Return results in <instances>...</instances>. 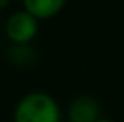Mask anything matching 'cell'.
<instances>
[{
	"label": "cell",
	"mask_w": 124,
	"mask_h": 122,
	"mask_svg": "<svg viewBox=\"0 0 124 122\" xmlns=\"http://www.w3.org/2000/svg\"><path fill=\"white\" fill-rule=\"evenodd\" d=\"M16 122H58L60 111L55 100L47 94L33 92L19 102L14 113Z\"/></svg>",
	"instance_id": "1"
},
{
	"label": "cell",
	"mask_w": 124,
	"mask_h": 122,
	"mask_svg": "<svg viewBox=\"0 0 124 122\" xmlns=\"http://www.w3.org/2000/svg\"><path fill=\"white\" fill-rule=\"evenodd\" d=\"M36 17L27 11H19L13 14L6 22V34L9 39L17 44H24L30 41L36 34Z\"/></svg>",
	"instance_id": "2"
},
{
	"label": "cell",
	"mask_w": 124,
	"mask_h": 122,
	"mask_svg": "<svg viewBox=\"0 0 124 122\" xmlns=\"http://www.w3.org/2000/svg\"><path fill=\"white\" fill-rule=\"evenodd\" d=\"M99 107L91 97H79L69 107L71 122H97Z\"/></svg>",
	"instance_id": "3"
},
{
	"label": "cell",
	"mask_w": 124,
	"mask_h": 122,
	"mask_svg": "<svg viewBox=\"0 0 124 122\" xmlns=\"http://www.w3.org/2000/svg\"><path fill=\"white\" fill-rule=\"evenodd\" d=\"M25 11L36 19H47L55 16L64 5V0H24Z\"/></svg>",
	"instance_id": "4"
},
{
	"label": "cell",
	"mask_w": 124,
	"mask_h": 122,
	"mask_svg": "<svg viewBox=\"0 0 124 122\" xmlns=\"http://www.w3.org/2000/svg\"><path fill=\"white\" fill-rule=\"evenodd\" d=\"M8 5V0H0V8H5Z\"/></svg>",
	"instance_id": "5"
},
{
	"label": "cell",
	"mask_w": 124,
	"mask_h": 122,
	"mask_svg": "<svg viewBox=\"0 0 124 122\" xmlns=\"http://www.w3.org/2000/svg\"><path fill=\"white\" fill-rule=\"evenodd\" d=\"M97 122H112V121H108V119H99Z\"/></svg>",
	"instance_id": "6"
}]
</instances>
